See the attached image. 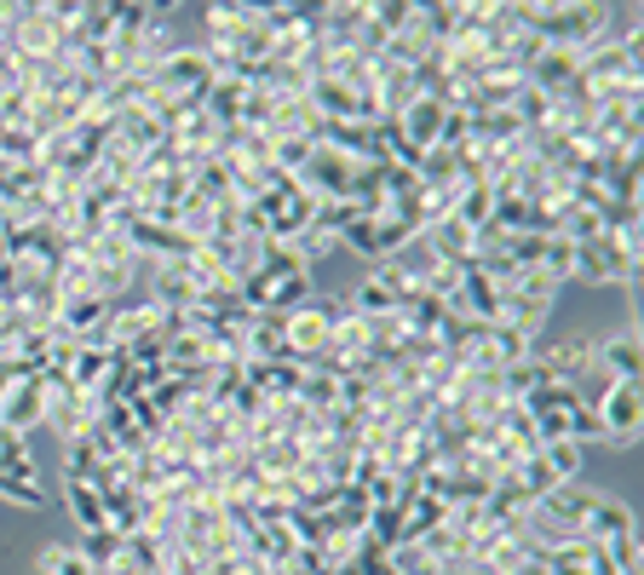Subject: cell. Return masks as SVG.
Wrapping results in <instances>:
<instances>
[{"label": "cell", "mask_w": 644, "mask_h": 575, "mask_svg": "<svg viewBox=\"0 0 644 575\" xmlns=\"http://www.w3.org/2000/svg\"><path fill=\"white\" fill-rule=\"evenodd\" d=\"M575 282H593V288H638V248L633 242H616V236H593V242L575 248V265H569Z\"/></svg>", "instance_id": "6da1fadb"}, {"label": "cell", "mask_w": 644, "mask_h": 575, "mask_svg": "<svg viewBox=\"0 0 644 575\" xmlns=\"http://www.w3.org/2000/svg\"><path fill=\"white\" fill-rule=\"evenodd\" d=\"M219 76H214V63L201 47H174L167 58L150 63V87L161 98H179V105H201V92H208Z\"/></svg>", "instance_id": "7a4b0ae2"}, {"label": "cell", "mask_w": 644, "mask_h": 575, "mask_svg": "<svg viewBox=\"0 0 644 575\" xmlns=\"http://www.w3.org/2000/svg\"><path fill=\"white\" fill-rule=\"evenodd\" d=\"M638 420H644V403H638V380H616L598 403V432L610 449H633L638 444Z\"/></svg>", "instance_id": "3957f363"}, {"label": "cell", "mask_w": 644, "mask_h": 575, "mask_svg": "<svg viewBox=\"0 0 644 575\" xmlns=\"http://www.w3.org/2000/svg\"><path fill=\"white\" fill-rule=\"evenodd\" d=\"M41 420H47V391H41V380H12L7 397H0V432L29 437Z\"/></svg>", "instance_id": "277c9868"}, {"label": "cell", "mask_w": 644, "mask_h": 575, "mask_svg": "<svg viewBox=\"0 0 644 575\" xmlns=\"http://www.w3.org/2000/svg\"><path fill=\"white\" fill-rule=\"evenodd\" d=\"M116 36V7L92 0V7H76L70 0V18H63V52H81V47H105Z\"/></svg>", "instance_id": "5b68a950"}, {"label": "cell", "mask_w": 644, "mask_h": 575, "mask_svg": "<svg viewBox=\"0 0 644 575\" xmlns=\"http://www.w3.org/2000/svg\"><path fill=\"white\" fill-rule=\"evenodd\" d=\"M489 225L506 230V236H553V214H547V208H535L529 196H495Z\"/></svg>", "instance_id": "8992f818"}, {"label": "cell", "mask_w": 644, "mask_h": 575, "mask_svg": "<svg viewBox=\"0 0 644 575\" xmlns=\"http://www.w3.org/2000/svg\"><path fill=\"white\" fill-rule=\"evenodd\" d=\"M593 500H598V495H582V489H575V484H558L553 495H541V500H535V513L547 518L553 529L575 535V529L587 524V513H593Z\"/></svg>", "instance_id": "52a82bcc"}, {"label": "cell", "mask_w": 644, "mask_h": 575, "mask_svg": "<svg viewBox=\"0 0 644 575\" xmlns=\"http://www.w3.org/2000/svg\"><path fill=\"white\" fill-rule=\"evenodd\" d=\"M444 116H449V105H444V98H426V92H420L415 105L397 116V127H403V139H409V145L426 156V150L437 145V132H444Z\"/></svg>", "instance_id": "ba28073f"}, {"label": "cell", "mask_w": 644, "mask_h": 575, "mask_svg": "<svg viewBox=\"0 0 644 575\" xmlns=\"http://www.w3.org/2000/svg\"><path fill=\"white\" fill-rule=\"evenodd\" d=\"M616 535H638V524H633V513H627V500H616V495H598L593 500V513H587V524L575 529V541H616Z\"/></svg>", "instance_id": "9c48e42d"}, {"label": "cell", "mask_w": 644, "mask_h": 575, "mask_svg": "<svg viewBox=\"0 0 644 575\" xmlns=\"http://www.w3.org/2000/svg\"><path fill=\"white\" fill-rule=\"evenodd\" d=\"M426 254L432 259H444V265H466L472 259V242H478V230H466L460 219H437V225H426Z\"/></svg>", "instance_id": "30bf717a"}, {"label": "cell", "mask_w": 644, "mask_h": 575, "mask_svg": "<svg viewBox=\"0 0 644 575\" xmlns=\"http://www.w3.org/2000/svg\"><path fill=\"white\" fill-rule=\"evenodd\" d=\"M248 357H288V317L283 311H254L248 317Z\"/></svg>", "instance_id": "8fae6325"}, {"label": "cell", "mask_w": 644, "mask_h": 575, "mask_svg": "<svg viewBox=\"0 0 644 575\" xmlns=\"http://www.w3.org/2000/svg\"><path fill=\"white\" fill-rule=\"evenodd\" d=\"M156 306L161 311H190L196 306V282H190V270L179 265V259H167V265H156Z\"/></svg>", "instance_id": "7c38bea8"}, {"label": "cell", "mask_w": 644, "mask_h": 575, "mask_svg": "<svg viewBox=\"0 0 644 575\" xmlns=\"http://www.w3.org/2000/svg\"><path fill=\"white\" fill-rule=\"evenodd\" d=\"M638 363H644V346H638V334H616V340H598V368L610 380H638Z\"/></svg>", "instance_id": "4fadbf2b"}, {"label": "cell", "mask_w": 644, "mask_h": 575, "mask_svg": "<svg viewBox=\"0 0 644 575\" xmlns=\"http://www.w3.org/2000/svg\"><path fill=\"white\" fill-rule=\"evenodd\" d=\"M242 105H248V87L230 81V76H219L208 92H201V110H208L214 127H236V121H242Z\"/></svg>", "instance_id": "5bb4252c"}, {"label": "cell", "mask_w": 644, "mask_h": 575, "mask_svg": "<svg viewBox=\"0 0 644 575\" xmlns=\"http://www.w3.org/2000/svg\"><path fill=\"white\" fill-rule=\"evenodd\" d=\"M105 375H110V351H105V346H76V357H70V386H76L81 397H92Z\"/></svg>", "instance_id": "9a60e30c"}, {"label": "cell", "mask_w": 644, "mask_h": 575, "mask_svg": "<svg viewBox=\"0 0 644 575\" xmlns=\"http://www.w3.org/2000/svg\"><path fill=\"white\" fill-rule=\"evenodd\" d=\"M346 299H351V311H357V317H397V294L375 277V270H368V277H363Z\"/></svg>", "instance_id": "2e32d148"}, {"label": "cell", "mask_w": 644, "mask_h": 575, "mask_svg": "<svg viewBox=\"0 0 644 575\" xmlns=\"http://www.w3.org/2000/svg\"><path fill=\"white\" fill-rule=\"evenodd\" d=\"M311 294H317V288H311V270H299V277H283V282H265V311L294 317Z\"/></svg>", "instance_id": "e0dca14e"}, {"label": "cell", "mask_w": 644, "mask_h": 575, "mask_svg": "<svg viewBox=\"0 0 644 575\" xmlns=\"http://www.w3.org/2000/svg\"><path fill=\"white\" fill-rule=\"evenodd\" d=\"M63 495H70V518H76L81 529L110 524V518H105V495H98V484H76V478H63Z\"/></svg>", "instance_id": "ac0fdd59"}, {"label": "cell", "mask_w": 644, "mask_h": 575, "mask_svg": "<svg viewBox=\"0 0 644 575\" xmlns=\"http://www.w3.org/2000/svg\"><path fill=\"white\" fill-rule=\"evenodd\" d=\"M294 403H299V409H340V380H334V375H317V368H305Z\"/></svg>", "instance_id": "d6986e66"}, {"label": "cell", "mask_w": 644, "mask_h": 575, "mask_svg": "<svg viewBox=\"0 0 644 575\" xmlns=\"http://www.w3.org/2000/svg\"><path fill=\"white\" fill-rule=\"evenodd\" d=\"M541 460H547V472L558 484H575V478H582V466H587V449L569 444V437H558V444H541Z\"/></svg>", "instance_id": "ffe728a7"}, {"label": "cell", "mask_w": 644, "mask_h": 575, "mask_svg": "<svg viewBox=\"0 0 644 575\" xmlns=\"http://www.w3.org/2000/svg\"><path fill=\"white\" fill-rule=\"evenodd\" d=\"M489 214H495V190H489V185H466V190L455 196V214H449V219H460L466 230H484Z\"/></svg>", "instance_id": "44dd1931"}, {"label": "cell", "mask_w": 644, "mask_h": 575, "mask_svg": "<svg viewBox=\"0 0 644 575\" xmlns=\"http://www.w3.org/2000/svg\"><path fill=\"white\" fill-rule=\"evenodd\" d=\"M87 564H92V575L105 569L116 553H121V529H110V524H98V529H81V547H76Z\"/></svg>", "instance_id": "7402d4cb"}, {"label": "cell", "mask_w": 644, "mask_h": 575, "mask_svg": "<svg viewBox=\"0 0 644 575\" xmlns=\"http://www.w3.org/2000/svg\"><path fill=\"white\" fill-rule=\"evenodd\" d=\"M569 265H575V242H564V236H547V242H541L535 270H541V277H547L553 288H558V282H569Z\"/></svg>", "instance_id": "603a6c76"}, {"label": "cell", "mask_w": 644, "mask_h": 575, "mask_svg": "<svg viewBox=\"0 0 644 575\" xmlns=\"http://www.w3.org/2000/svg\"><path fill=\"white\" fill-rule=\"evenodd\" d=\"M145 403H150V409H156L161 420H174V415L185 409V403H190V391H185V380H179V375H167V380H156V386L145 391Z\"/></svg>", "instance_id": "cb8c5ba5"}, {"label": "cell", "mask_w": 644, "mask_h": 575, "mask_svg": "<svg viewBox=\"0 0 644 575\" xmlns=\"http://www.w3.org/2000/svg\"><path fill=\"white\" fill-rule=\"evenodd\" d=\"M36 575H92V564H87L76 547H41Z\"/></svg>", "instance_id": "d4e9b609"}, {"label": "cell", "mask_w": 644, "mask_h": 575, "mask_svg": "<svg viewBox=\"0 0 644 575\" xmlns=\"http://www.w3.org/2000/svg\"><path fill=\"white\" fill-rule=\"evenodd\" d=\"M70 455H63V478H76V484H98L105 478V460H98L87 444H63Z\"/></svg>", "instance_id": "484cf974"}, {"label": "cell", "mask_w": 644, "mask_h": 575, "mask_svg": "<svg viewBox=\"0 0 644 575\" xmlns=\"http://www.w3.org/2000/svg\"><path fill=\"white\" fill-rule=\"evenodd\" d=\"M0 495L18 500V506H47L41 484H36V478H12V472H0Z\"/></svg>", "instance_id": "4316f807"}, {"label": "cell", "mask_w": 644, "mask_h": 575, "mask_svg": "<svg viewBox=\"0 0 644 575\" xmlns=\"http://www.w3.org/2000/svg\"><path fill=\"white\" fill-rule=\"evenodd\" d=\"M604 553H610V564H616V575H638V535L604 541Z\"/></svg>", "instance_id": "83f0119b"}, {"label": "cell", "mask_w": 644, "mask_h": 575, "mask_svg": "<svg viewBox=\"0 0 644 575\" xmlns=\"http://www.w3.org/2000/svg\"><path fill=\"white\" fill-rule=\"evenodd\" d=\"M18 380V368H12V357H0V397H7V386Z\"/></svg>", "instance_id": "f1b7e54d"}]
</instances>
